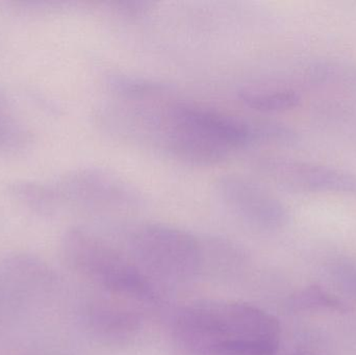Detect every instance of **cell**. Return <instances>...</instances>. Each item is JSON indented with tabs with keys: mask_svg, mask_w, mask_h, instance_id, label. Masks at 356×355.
I'll return each instance as SVG.
<instances>
[{
	"mask_svg": "<svg viewBox=\"0 0 356 355\" xmlns=\"http://www.w3.org/2000/svg\"><path fill=\"white\" fill-rule=\"evenodd\" d=\"M241 101L251 110L261 113H280L300 104V95L286 88L246 87L238 92Z\"/></svg>",
	"mask_w": 356,
	"mask_h": 355,
	"instance_id": "obj_10",
	"label": "cell"
},
{
	"mask_svg": "<svg viewBox=\"0 0 356 355\" xmlns=\"http://www.w3.org/2000/svg\"><path fill=\"white\" fill-rule=\"evenodd\" d=\"M29 142V129L15 114L10 102L0 93V149H22Z\"/></svg>",
	"mask_w": 356,
	"mask_h": 355,
	"instance_id": "obj_12",
	"label": "cell"
},
{
	"mask_svg": "<svg viewBox=\"0 0 356 355\" xmlns=\"http://www.w3.org/2000/svg\"><path fill=\"white\" fill-rule=\"evenodd\" d=\"M88 320L96 336L110 342L125 341L140 329L138 315L110 302L94 304L88 313Z\"/></svg>",
	"mask_w": 356,
	"mask_h": 355,
	"instance_id": "obj_8",
	"label": "cell"
},
{
	"mask_svg": "<svg viewBox=\"0 0 356 355\" xmlns=\"http://www.w3.org/2000/svg\"><path fill=\"white\" fill-rule=\"evenodd\" d=\"M216 192L226 208L247 224L275 229L284 224L286 210L261 183L240 174H226L216 183Z\"/></svg>",
	"mask_w": 356,
	"mask_h": 355,
	"instance_id": "obj_7",
	"label": "cell"
},
{
	"mask_svg": "<svg viewBox=\"0 0 356 355\" xmlns=\"http://www.w3.org/2000/svg\"><path fill=\"white\" fill-rule=\"evenodd\" d=\"M62 247L68 264L98 287L129 299H154L149 277L97 233L81 227L69 229Z\"/></svg>",
	"mask_w": 356,
	"mask_h": 355,
	"instance_id": "obj_3",
	"label": "cell"
},
{
	"mask_svg": "<svg viewBox=\"0 0 356 355\" xmlns=\"http://www.w3.org/2000/svg\"><path fill=\"white\" fill-rule=\"evenodd\" d=\"M10 193L21 206L35 214L51 216L62 210L54 183L16 181L10 185Z\"/></svg>",
	"mask_w": 356,
	"mask_h": 355,
	"instance_id": "obj_9",
	"label": "cell"
},
{
	"mask_svg": "<svg viewBox=\"0 0 356 355\" xmlns=\"http://www.w3.org/2000/svg\"><path fill=\"white\" fill-rule=\"evenodd\" d=\"M106 81L113 93L124 98L127 101H158L159 98H164L169 94L167 85L122 73H111L106 76Z\"/></svg>",
	"mask_w": 356,
	"mask_h": 355,
	"instance_id": "obj_11",
	"label": "cell"
},
{
	"mask_svg": "<svg viewBox=\"0 0 356 355\" xmlns=\"http://www.w3.org/2000/svg\"><path fill=\"white\" fill-rule=\"evenodd\" d=\"M250 166L278 187L295 193L356 196L355 175L340 169L280 156H254Z\"/></svg>",
	"mask_w": 356,
	"mask_h": 355,
	"instance_id": "obj_6",
	"label": "cell"
},
{
	"mask_svg": "<svg viewBox=\"0 0 356 355\" xmlns=\"http://www.w3.org/2000/svg\"><path fill=\"white\" fill-rule=\"evenodd\" d=\"M280 336L271 314L234 300L193 302L173 322V337L188 355H276Z\"/></svg>",
	"mask_w": 356,
	"mask_h": 355,
	"instance_id": "obj_1",
	"label": "cell"
},
{
	"mask_svg": "<svg viewBox=\"0 0 356 355\" xmlns=\"http://www.w3.org/2000/svg\"><path fill=\"white\" fill-rule=\"evenodd\" d=\"M62 208L125 210L141 202V193L122 177L100 168L70 171L54 181Z\"/></svg>",
	"mask_w": 356,
	"mask_h": 355,
	"instance_id": "obj_5",
	"label": "cell"
},
{
	"mask_svg": "<svg viewBox=\"0 0 356 355\" xmlns=\"http://www.w3.org/2000/svg\"><path fill=\"white\" fill-rule=\"evenodd\" d=\"M149 144L179 162L209 166L229 158L251 140L248 121L186 102L160 106Z\"/></svg>",
	"mask_w": 356,
	"mask_h": 355,
	"instance_id": "obj_2",
	"label": "cell"
},
{
	"mask_svg": "<svg viewBox=\"0 0 356 355\" xmlns=\"http://www.w3.org/2000/svg\"><path fill=\"white\" fill-rule=\"evenodd\" d=\"M129 244L134 262L148 277L152 274L168 281H186L200 267V242L177 227L142 223L129 231Z\"/></svg>",
	"mask_w": 356,
	"mask_h": 355,
	"instance_id": "obj_4",
	"label": "cell"
}]
</instances>
